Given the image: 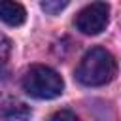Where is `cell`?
Listing matches in <instances>:
<instances>
[{"label": "cell", "mask_w": 121, "mask_h": 121, "mask_svg": "<svg viewBox=\"0 0 121 121\" xmlns=\"http://www.w3.org/2000/svg\"><path fill=\"white\" fill-rule=\"evenodd\" d=\"M49 121H79V117L72 113L70 110H59L49 117Z\"/></svg>", "instance_id": "7"}, {"label": "cell", "mask_w": 121, "mask_h": 121, "mask_svg": "<svg viewBox=\"0 0 121 121\" xmlns=\"http://www.w3.org/2000/svg\"><path fill=\"white\" fill-rule=\"evenodd\" d=\"M108 19H110V8L108 4L104 2H95V4H89L85 6L74 19V25L79 32L83 34H100L106 25H108Z\"/></svg>", "instance_id": "3"}, {"label": "cell", "mask_w": 121, "mask_h": 121, "mask_svg": "<svg viewBox=\"0 0 121 121\" xmlns=\"http://www.w3.org/2000/svg\"><path fill=\"white\" fill-rule=\"evenodd\" d=\"M9 55H11V40L4 32H0V64H4L9 59Z\"/></svg>", "instance_id": "6"}, {"label": "cell", "mask_w": 121, "mask_h": 121, "mask_svg": "<svg viewBox=\"0 0 121 121\" xmlns=\"http://www.w3.org/2000/svg\"><path fill=\"white\" fill-rule=\"evenodd\" d=\"M26 19V11L19 2H0V21L9 26H19Z\"/></svg>", "instance_id": "5"}, {"label": "cell", "mask_w": 121, "mask_h": 121, "mask_svg": "<svg viewBox=\"0 0 121 121\" xmlns=\"http://www.w3.org/2000/svg\"><path fill=\"white\" fill-rule=\"evenodd\" d=\"M23 89L32 98L49 100V98H57L62 93L64 81L53 68L43 64H34L28 68V72L23 78Z\"/></svg>", "instance_id": "2"}, {"label": "cell", "mask_w": 121, "mask_h": 121, "mask_svg": "<svg viewBox=\"0 0 121 121\" xmlns=\"http://www.w3.org/2000/svg\"><path fill=\"white\" fill-rule=\"evenodd\" d=\"M66 6H68V2H42V9L51 13V15H55L57 11L64 9Z\"/></svg>", "instance_id": "8"}, {"label": "cell", "mask_w": 121, "mask_h": 121, "mask_svg": "<svg viewBox=\"0 0 121 121\" xmlns=\"http://www.w3.org/2000/svg\"><path fill=\"white\" fill-rule=\"evenodd\" d=\"M115 72H117V66H115L113 55L102 47H93L91 51L83 55L76 70V78L83 85L98 87V85H106L108 81H112Z\"/></svg>", "instance_id": "1"}, {"label": "cell", "mask_w": 121, "mask_h": 121, "mask_svg": "<svg viewBox=\"0 0 121 121\" xmlns=\"http://www.w3.org/2000/svg\"><path fill=\"white\" fill-rule=\"evenodd\" d=\"M28 108L23 102L2 98L0 100V121H26Z\"/></svg>", "instance_id": "4"}]
</instances>
